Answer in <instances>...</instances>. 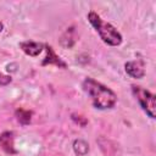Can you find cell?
Returning <instances> with one entry per match:
<instances>
[{"label":"cell","instance_id":"6da1fadb","mask_svg":"<svg viewBox=\"0 0 156 156\" xmlns=\"http://www.w3.org/2000/svg\"><path fill=\"white\" fill-rule=\"evenodd\" d=\"M83 90L90 96L93 106L98 110H110L113 108L117 102L116 93L108 87L101 84L94 78L87 77L82 83Z\"/></svg>","mask_w":156,"mask_h":156},{"label":"cell","instance_id":"7a4b0ae2","mask_svg":"<svg viewBox=\"0 0 156 156\" xmlns=\"http://www.w3.org/2000/svg\"><path fill=\"white\" fill-rule=\"evenodd\" d=\"M88 21L89 23L94 27V29L96 30V33L99 34V37L101 38V40L110 45V46H118L122 44V34L108 22H105L95 11H90L88 13Z\"/></svg>","mask_w":156,"mask_h":156},{"label":"cell","instance_id":"3957f363","mask_svg":"<svg viewBox=\"0 0 156 156\" xmlns=\"http://www.w3.org/2000/svg\"><path fill=\"white\" fill-rule=\"evenodd\" d=\"M132 93L134 95V98L136 99V101L139 102L140 107L143 108V111L150 117V118H155L156 117V98L155 95L146 90L145 88L140 87V85H132Z\"/></svg>","mask_w":156,"mask_h":156},{"label":"cell","instance_id":"277c9868","mask_svg":"<svg viewBox=\"0 0 156 156\" xmlns=\"http://www.w3.org/2000/svg\"><path fill=\"white\" fill-rule=\"evenodd\" d=\"M124 71L129 77L134 79H141L145 76V62L143 60L127 61L124 63Z\"/></svg>","mask_w":156,"mask_h":156},{"label":"cell","instance_id":"5b68a950","mask_svg":"<svg viewBox=\"0 0 156 156\" xmlns=\"http://www.w3.org/2000/svg\"><path fill=\"white\" fill-rule=\"evenodd\" d=\"M44 49H45V51H46V56H45V58L43 60L41 66L54 65V66H56V67H58V68H63V69L67 68V63L55 52V50L52 49L51 45L44 44Z\"/></svg>","mask_w":156,"mask_h":156},{"label":"cell","instance_id":"8992f818","mask_svg":"<svg viewBox=\"0 0 156 156\" xmlns=\"http://www.w3.org/2000/svg\"><path fill=\"white\" fill-rule=\"evenodd\" d=\"M15 133L11 130H6L2 132L0 134V147L9 155H15L17 154L16 149H15Z\"/></svg>","mask_w":156,"mask_h":156},{"label":"cell","instance_id":"52a82bcc","mask_svg":"<svg viewBox=\"0 0 156 156\" xmlns=\"http://www.w3.org/2000/svg\"><path fill=\"white\" fill-rule=\"evenodd\" d=\"M20 48L26 55L32 56V57H37L44 50V44L38 43V41H33V40H26V41L20 43Z\"/></svg>","mask_w":156,"mask_h":156},{"label":"cell","instance_id":"ba28073f","mask_svg":"<svg viewBox=\"0 0 156 156\" xmlns=\"http://www.w3.org/2000/svg\"><path fill=\"white\" fill-rule=\"evenodd\" d=\"M32 116L33 112L26 108H17L15 111V117L21 126H28L32 122Z\"/></svg>","mask_w":156,"mask_h":156},{"label":"cell","instance_id":"9c48e42d","mask_svg":"<svg viewBox=\"0 0 156 156\" xmlns=\"http://www.w3.org/2000/svg\"><path fill=\"white\" fill-rule=\"evenodd\" d=\"M72 149L77 156H85L89 152V144L84 139H76L72 143Z\"/></svg>","mask_w":156,"mask_h":156},{"label":"cell","instance_id":"30bf717a","mask_svg":"<svg viewBox=\"0 0 156 156\" xmlns=\"http://www.w3.org/2000/svg\"><path fill=\"white\" fill-rule=\"evenodd\" d=\"M76 40H77V39H76V32H74V28L71 27V28H68V29L65 32V34L61 37L60 43H61V45L65 44L63 48H72V46L74 45Z\"/></svg>","mask_w":156,"mask_h":156},{"label":"cell","instance_id":"8fae6325","mask_svg":"<svg viewBox=\"0 0 156 156\" xmlns=\"http://www.w3.org/2000/svg\"><path fill=\"white\" fill-rule=\"evenodd\" d=\"M71 119H72L76 124H78L79 127H82V128H84V127L88 124L87 117H84V116H82V115H78V113H72V115H71Z\"/></svg>","mask_w":156,"mask_h":156},{"label":"cell","instance_id":"7c38bea8","mask_svg":"<svg viewBox=\"0 0 156 156\" xmlns=\"http://www.w3.org/2000/svg\"><path fill=\"white\" fill-rule=\"evenodd\" d=\"M12 82V77L0 72V87H6Z\"/></svg>","mask_w":156,"mask_h":156},{"label":"cell","instance_id":"4fadbf2b","mask_svg":"<svg viewBox=\"0 0 156 156\" xmlns=\"http://www.w3.org/2000/svg\"><path fill=\"white\" fill-rule=\"evenodd\" d=\"M2 30H4V24H2V22L0 21V33H1Z\"/></svg>","mask_w":156,"mask_h":156}]
</instances>
